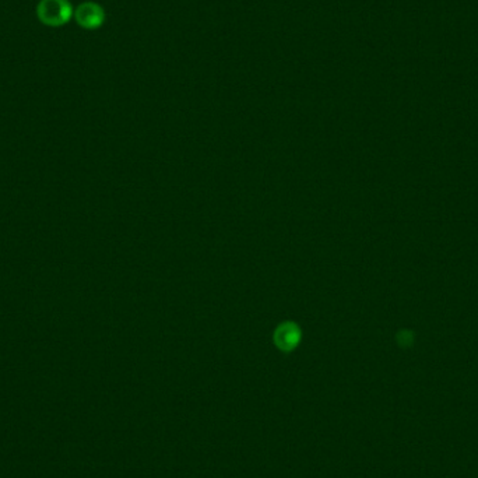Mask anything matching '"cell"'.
<instances>
[{"label":"cell","instance_id":"cell-3","mask_svg":"<svg viewBox=\"0 0 478 478\" xmlns=\"http://www.w3.org/2000/svg\"><path fill=\"white\" fill-rule=\"evenodd\" d=\"M298 342L297 329L294 328H283L277 335V343L283 350H291Z\"/></svg>","mask_w":478,"mask_h":478},{"label":"cell","instance_id":"cell-2","mask_svg":"<svg viewBox=\"0 0 478 478\" xmlns=\"http://www.w3.org/2000/svg\"><path fill=\"white\" fill-rule=\"evenodd\" d=\"M76 21L85 29H95L102 25L105 14L101 6L92 1L80 4L76 10Z\"/></svg>","mask_w":478,"mask_h":478},{"label":"cell","instance_id":"cell-1","mask_svg":"<svg viewBox=\"0 0 478 478\" xmlns=\"http://www.w3.org/2000/svg\"><path fill=\"white\" fill-rule=\"evenodd\" d=\"M36 14L41 22L50 27H60L70 20L73 10L67 0H41L36 7Z\"/></svg>","mask_w":478,"mask_h":478}]
</instances>
